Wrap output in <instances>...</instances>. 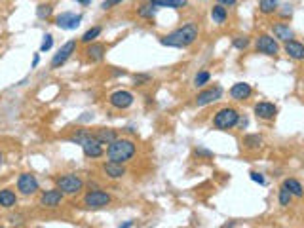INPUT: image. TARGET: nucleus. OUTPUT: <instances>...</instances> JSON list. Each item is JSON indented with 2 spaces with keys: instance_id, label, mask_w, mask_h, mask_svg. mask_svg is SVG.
I'll return each instance as SVG.
<instances>
[{
  "instance_id": "nucleus-41",
  "label": "nucleus",
  "mask_w": 304,
  "mask_h": 228,
  "mask_svg": "<svg viewBox=\"0 0 304 228\" xmlns=\"http://www.w3.org/2000/svg\"><path fill=\"white\" fill-rule=\"evenodd\" d=\"M38 61H40V55H38V53H37V55H35V61H33V67H37Z\"/></svg>"
},
{
  "instance_id": "nucleus-5",
  "label": "nucleus",
  "mask_w": 304,
  "mask_h": 228,
  "mask_svg": "<svg viewBox=\"0 0 304 228\" xmlns=\"http://www.w3.org/2000/svg\"><path fill=\"white\" fill-rule=\"evenodd\" d=\"M84 204L89 209H101L110 204V194L103 192V190H91L84 196Z\"/></svg>"
},
{
  "instance_id": "nucleus-46",
  "label": "nucleus",
  "mask_w": 304,
  "mask_h": 228,
  "mask_svg": "<svg viewBox=\"0 0 304 228\" xmlns=\"http://www.w3.org/2000/svg\"><path fill=\"white\" fill-rule=\"evenodd\" d=\"M0 228H4V227H0Z\"/></svg>"
},
{
  "instance_id": "nucleus-35",
  "label": "nucleus",
  "mask_w": 304,
  "mask_h": 228,
  "mask_svg": "<svg viewBox=\"0 0 304 228\" xmlns=\"http://www.w3.org/2000/svg\"><path fill=\"white\" fill-rule=\"evenodd\" d=\"M122 2H124V0H105V2L101 4V8H103V10H110L112 6H118Z\"/></svg>"
},
{
  "instance_id": "nucleus-30",
  "label": "nucleus",
  "mask_w": 304,
  "mask_h": 228,
  "mask_svg": "<svg viewBox=\"0 0 304 228\" xmlns=\"http://www.w3.org/2000/svg\"><path fill=\"white\" fill-rule=\"evenodd\" d=\"M209 78H211V74H209L207 71L198 72V74H196V78H194V84L196 86H206L207 82H209Z\"/></svg>"
},
{
  "instance_id": "nucleus-39",
  "label": "nucleus",
  "mask_w": 304,
  "mask_h": 228,
  "mask_svg": "<svg viewBox=\"0 0 304 228\" xmlns=\"http://www.w3.org/2000/svg\"><path fill=\"white\" fill-rule=\"evenodd\" d=\"M283 8H285V10H281V15H283V17L291 15V6H289V4H287V6H283Z\"/></svg>"
},
{
  "instance_id": "nucleus-1",
  "label": "nucleus",
  "mask_w": 304,
  "mask_h": 228,
  "mask_svg": "<svg viewBox=\"0 0 304 228\" xmlns=\"http://www.w3.org/2000/svg\"><path fill=\"white\" fill-rule=\"evenodd\" d=\"M198 38V25L196 23H186L175 29L170 35L162 36L160 44L162 46H170V48H188L190 44H194Z\"/></svg>"
},
{
  "instance_id": "nucleus-3",
  "label": "nucleus",
  "mask_w": 304,
  "mask_h": 228,
  "mask_svg": "<svg viewBox=\"0 0 304 228\" xmlns=\"http://www.w3.org/2000/svg\"><path fill=\"white\" fill-rule=\"evenodd\" d=\"M238 122H240V114H238V110L232 107H224L220 108L219 112L215 114V118H213V126L217 128V130H232L234 126H238Z\"/></svg>"
},
{
  "instance_id": "nucleus-33",
  "label": "nucleus",
  "mask_w": 304,
  "mask_h": 228,
  "mask_svg": "<svg viewBox=\"0 0 304 228\" xmlns=\"http://www.w3.org/2000/svg\"><path fill=\"white\" fill-rule=\"evenodd\" d=\"M51 46H53V36H51V35H46V36H44V40H42L40 51H48V49H51Z\"/></svg>"
},
{
  "instance_id": "nucleus-40",
  "label": "nucleus",
  "mask_w": 304,
  "mask_h": 228,
  "mask_svg": "<svg viewBox=\"0 0 304 228\" xmlns=\"http://www.w3.org/2000/svg\"><path fill=\"white\" fill-rule=\"evenodd\" d=\"M78 4H82V6H87V4H91V0H76Z\"/></svg>"
},
{
  "instance_id": "nucleus-20",
  "label": "nucleus",
  "mask_w": 304,
  "mask_h": 228,
  "mask_svg": "<svg viewBox=\"0 0 304 228\" xmlns=\"http://www.w3.org/2000/svg\"><path fill=\"white\" fill-rule=\"evenodd\" d=\"M17 204V196L13 190L10 188H2L0 190V207H6V209H10L13 205Z\"/></svg>"
},
{
  "instance_id": "nucleus-32",
  "label": "nucleus",
  "mask_w": 304,
  "mask_h": 228,
  "mask_svg": "<svg viewBox=\"0 0 304 228\" xmlns=\"http://www.w3.org/2000/svg\"><path fill=\"white\" fill-rule=\"evenodd\" d=\"M291 198H293V194L287 190V188H283L281 186V190H280V205H289L291 204Z\"/></svg>"
},
{
  "instance_id": "nucleus-18",
  "label": "nucleus",
  "mask_w": 304,
  "mask_h": 228,
  "mask_svg": "<svg viewBox=\"0 0 304 228\" xmlns=\"http://www.w3.org/2000/svg\"><path fill=\"white\" fill-rule=\"evenodd\" d=\"M93 137H95L101 144H110L118 139V133L114 132V130H109V128H101Z\"/></svg>"
},
{
  "instance_id": "nucleus-6",
  "label": "nucleus",
  "mask_w": 304,
  "mask_h": 228,
  "mask_svg": "<svg viewBox=\"0 0 304 228\" xmlns=\"http://www.w3.org/2000/svg\"><path fill=\"white\" fill-rule=\"evenodd\" d=\"M74 51H76V42L74 40H69L67 44H63L59 48V51L53 55V59H51V69H59L63 67L67 61L71 59V55H73Z\"/></svg>"
},
{
  "instance_id": "nucleus-44",
  "label": "nucleus",
  "mask_w": 304,
  "mask_h": 228,
  "mask_svg": "<svg viewBox=\"0 0 304 228\" xmlns=\"http://www.w3.org/2000/svg\"><path fill=\"white\" fill-rule=\"evenodd\" d=\"M2 164H4V154L0 152V166H2Z\"/></svg>"
},
{
  "instance_id": "nucleus-24",
  "label": "nucleus",
  "mask_w": 304,
  "mask_h": 228,
  "mask_svg": "<svg viewBox=\"0 0 304 228\" xmlns=\"http://www.w3.org/2000/svg\"><path fill=\"white\" fill-rule=\"evenodd\" d=\"M150 4L156 8H182L186 6V0H150Z\"/></svg>"
},
{
  "instance_id": "nucleus-25",
  "label": "nucleus",
  "mask_w": 304,
  "mask_h": 228,
  "mask_svg": "<svg viewBox=\"0 0 304 228\" xmlns=\"http://www.w3.org/2000/svg\"><path fill=\"white\" fill-rule=\"evenodd\" d=\"M226 17H228L226 8H222L220 4H217V6H213V8H211V19H213L217 25L224 23V21H226Z\"/></svg>"
},
{
  "instance_id": "nucleus-2",
  "label": "nucleus",
  "mask_w": 304,
  "mask_h": 228,
  "mask_svg": "<svg viewBox=\"0 0 304 228\" xmlns=\"http://www.w3.org/2000/svg\"><path fill=\"white\" fill-rule=\"evenodd\" d=\"M135 143L130 139H116L114 143L109 144L107 148V156L110 162H116V164H126L130 162L135 154Z\"/></svg>"
},
{
  "instance_id": "nucleus-34",
  "label": "nucleus",
  "mask_w": 304,
  "mask_h": 228,
  "mask_svg": "<svg viewBox=\"0 0 304 228\" xmlns=\"http://www.w3.org/2000/svg\"><path fill=\"white\" fill-rule=\"evenodd\" d=\"M234 46L238 49H245L247 46H249V38L247 36H240V38H236L234 40Z\"/></svg>"
},
{
  "instance_id": "nucleus-7",
  "label": "nucleus",
  "mask_w": 304,
  "mask_h": 228,
  "mask_svg": "<svg viewBox=\"0 0 304 228\" xmlns=\"http://www.w3.org/2000/svg\"><path fill=\"white\" fill-rule=\"evenodd\" d=\"M80 21H82V15L74 12H63L55 17V25L63 31H73L80 25Z\"/></svg>"
},
{
  "instance_id": "nucleus-45",
  "label": "nucleus",
  "mask_w": 304,
  "mask_h": 228,
  "mask_svg": "<svg viewBox=\"0 0 304 228\" xmlns=\"http://www.w3.org/2000/svg\"><path fill=\"white\" fill-rule=\"evenodd\" d=\"M146 2H150V0H146Z\"/></svg>"
},
{
  "instance_id": "nucleus-23",
  "label": "nucleus",
  "mask_w": 304,
  "mask_h": 228,
  "mask_svg": "<svg viewBox=\"0 0 304 228\" xmlns=\"http://www.w3.org/2000/svg\"><path fill=\"white\" fill-rule=\"evenodd\" d=\"M278 8H280V0H261L259 2V10H261V13H264V15L278 12Z\"/></svg>"
},
{
  "instance_id": "nucleus-16",
  "label": "nucleus",
  "mask_w": 304,
  "mask_h": 228,
  "mask_svg": "<svg viewBox=\"0 0 304 228\" xmlns=\"http://www.w3.org/2000/svg\"><path fill=\"white\" fill-rule=\"evenodd\" d=\"M253 93V90H251V86L245 84V82H238V84H234L230 88V95L232 99H236V101H243V99H249Z\"/></svg>"
},
{
  "instance_id": "nucleus-15",
  "label": "nucleus",
  "mask_w": 304,
  "mask_h": 228,
  "mask_svg": "<svg viewBox=\"0 0 304 228\" xmlns=\"http://www.w3.org/2000/svg\"><path fill=\"white\" fill-rule=\"evenodd\" d=\"M283 49H285V53H287L291 59H295V61L304 59V44L297 42V40H287L285 46H283Z\"/></svg>"
},
{
  "instance_id": "nucleus-17",
  "label": "nucleus",
  "mask_w": 304,
  "mask_h": 228,
  "mask_svg": "<svg viewBox=\"0 0 304 228\" xmlns=\"http://www.w3.org/2000/svg\"><path fill=\"white\" fill-rule=\"evenodd\" d=\"M103 171L107 173V177H110V179H122L126 175L124 164H116V162H110V160L107 164H103Z\"/></svg>"
},
{
  "instance_id": "nucleus-29",
  "label": "nucleus",
  "mask_w": 304,
  "mask_h": 228,
  "mask_svg": "<svg viewBox=\"0 0 304 228\" xmlns=\"http://www.w3.org/2000/svg\"><path fill=\"white\" fill-rule=\"evenodd\" d=\"M51 12H53L51 4H40V6H38V10H37L38 19H48L49 15H51Z\"/></svg>"
},
{
  "instance_id": "nucleus-14",
  "label": "nucleus",
  "mask_w": 304,
  "mask_h": 228,
  "mask_svg": "<svg viewBox=\"0 0 304 228\" xmlns=\"http://www.w3.org/2000/svg\"><path fill=\"white\" fill-rule=\"evenodd\" d=\"M276 112H278V107H276L274 103L261 101V103H257L255 105V114L259 116V118H262V120H270V118H274Z\"/></svg>"
},
{
  "instance_id": "nucleus-42",
  "label": "nucleus",
  "mask_w": 304,
  "mask_h": 228,
  "mask_svg": "<svg viewBox=\"0 0 304 228\" xmlns=\"http://www.w3.org/2000/svg\"><path fill=\"white\" fill-rule=\"evenodd\" d=\"M238 124H240L242 128H245V126H247V118H243V120H240V122H238Z\"/></svg>"
},
{
  "instance_id": "nucleus-22",
  "label": "nucleus",
  "mask_w": 304,
  "mask_h": 228,
  "mask_svg": "<svg viewBox=\"0 0 304 228\" xmlns=\"http://www.w3.org/2000/svg\"><path fill=\"white\" fill-rule=\"evenodd\" d=\"M283 188H287V190H289L293 196H297V198H303L304 196L303 184H301L297 179H285L283 181Z\"/></svg>"
},
{
  "instance_id": "nucleus-4",
  "label": "nucleus",
  "mask_w": 304,
  "mask_h": 228,
  "mask_svg": "<svg viewBox=\"0 0 304 228\" xmlns=\"http://www.w3.org/2000/svg\"><path fill=\"white\" fill-rule=\"evenodd\" d=\"M55 182H57V188L63 194H78L84 188V181L80 179L78 175H73V173L61 175V177H57Z\"/></svg>"
},
{
  "instance_id": "nucleus-19",
  "label": "nucleus",
  "mask_w": 304,
  "mask_h": 228,
  "mask_svg": "<svg viewBox=\"0 0 304 228\" xmlns=\"http://www.w3.org/2000/svg\"><path fill=\"white\" fill-rule=\"evenodd\" d=\"M272 33H274V36H276L278 40H283V42L293 40V31L289 29V25H285V23H276L272 27Z\"/></svg>"
},
{
  "instance_id": "nucleus-27",
  "label": "nucleus",
  "mask_w": 304,
  "mask_h": 228,
  "mask_svg": "<svg viewBox=\"0 0 304 228\" xmlns=\"http://www.w3.org/2000/svg\"><path fill=\"white\" fill-rule=\"evenodd\" d=\"M243 144L247 148H259L262 144V137L261 135H245L243 137Z\"/></svg>"
},
{
  "instance_id": "nucleus-26",
  "label": "nucleus",
  "mask_w": 304,
  "mask_h": 228,
  "mask_svg": "<svg viewBox=\"0 0 304 228\" xmlns=\"http://www.w3.org/2000/svg\"><path fill=\"white\" fill-rule=\"evenodd\" d=\"M156 12H158V8H156V6H152V4L148 2V4H143V6L137 10V15H139V17H143V19H152V17L156 15Z\"/></svg>"
},
{
  "instance_id": "nucleus-43",
  "label": "nucleus",
  "mask_w": 304,
  "mask_h": 228,
  "mask_svg": "<svg viewBox=\"0 0 304 228\" xmlns=\"http://www.w3.org/2000/svg\"><path fill=\"white\" fill-rule=\"evenodd\" d=\"M131 225H133V223H131V221H128V223H126L124 227H120V228H131Z\"/></svg>"
},
{
  "instance_id": "nucleus-37",
  "label": "nucleus",
  "mask_w": 304,
  "mask_h": 228,
  "mask_svg": "<svg viewBox=\"0 0 304 228\" xmlns=\"http://www.w3.org/2000/svg\"><path fill=\"white\" fill-rule=\"evenodd\" d=\"M219 4L222 8H232V6H236V0H219Z\"/></svg>"
},
{
  "instance_id": "nucleus-11",
  "label": "nucleus",
  "mask_w": 304,
  "mask_h": 228,
  "mask_svg": "<svg viewBox=\"0 0 304 228\" xmlns=\"http://www.w3.org/2000/svg\"><path fill=\"white\" fill-rule=\"evenodd\" d=\"M220 95H222V88H220V86L207 88V90H204L202 93H198V97H196V105H198V107H206L209 103L220 99Z\"/></svg>"
},
{
  "instance_id": "nucleus-21",
  "label": "nucleus",
  "mask_w": 304,
  "mask_h": 228,
  "mask_svg": "<svg viewBox=\"0 0 304 228\" xmlns=\"http://www.w3.org/2000/svg\"><path fill=\"white\" fill-rule=\"evenodd\" d=\"M105 46L103 44H91V46H87V49H86V55H87V59L91 61H101L103 57H105Z\"/></svg>"
},
{
  "instance_id": "nucleus-13",
  "label": "nucleus",
  "mask_w": 304,
  "mask_h": 228,
  "mask_svg": "<svg viewBox=\"0 0 304 228\" xmlns=\"http://www.w3.org/2000/svg\"><path fill=\"white\" fill-rule=\"evenodd\" d=\"M82 150L87 158H101L103 156V144L99 143L93 135H89L82 143Z\"/></svg>"
},
{
  "instance_id": "nucleus-12",
  "label": "nucleus",
  "mask_w": 304,
  "mask_h": 228,
  "mask_svg": "<svg viewBox=\"0 0 304 228\" xmlns=\"http://www.w3.org/2000/svg\"><path fill=\"white\" fill-rule=\"evenodd\" d=\"M63 196H65V194L61 192L59 188L46 190V192H42V196H40V205H42V207H57V205H61V202H63Z\"/></svg>"
},
{
  "instance_id": "nucleus-36",
  "label": "nucleus",
  "mask_w": 304,
  "mask_h": 228,
  "mask_svg": "<svg viewBox=\"0 0 304 228\" xmlns=\"http://www.w3.org/2000/svg\"><path fill=\"white\" fill-rule=\"evenodd\" d=\"M251 179L255 181V182H259V184H264V182H266L264 177H262L261 173H257V171H251Z\"/></svg>"
},
{
  "instance_id": "nucleus-31",
  "label": "nucleus",
  "mask_w": 304,
  "mask_h": 228,
  "mask_svg": "<svg viewBox=\"0 0 304 228\" xmlns=\"http://www.w3.org/2000/svg\"><path fill=\"white\" fill-rule=\"evenodd\" d=\"M89 135H91L89 132H86V130H80V132L76 133V135H73V137H71V141L82 146V143H84V141L87 139V137H89Z\"/></svg>"
},
{
  "instance_id": "nucleus-9",
  "label": "nucleus",
  "mask_w": 304,
  "mask_h": 228,
  "mask_svg": "<svg viewBox=\"0 0 304 228\" xmlns=\"http://www.w3.org/2000/svg\"><path fill=\"white\" fill-rule=\"evenodd\" d=\"M17 190L25 196H31V194H35L38 190V181L35 175H31V173H21L19 175V179H17Z\"/></svg>"
},
{
  "instance_id": "nucleus-8",
  "label": "nucleus",
  "mask_w": 304,
  "mask_h": 228,
  "mask_svg": "<svg viewBox=\"0 0 304 228\" xmlns=\"http://www.w3.org/2000/svg\"><path fill=\"white\" fill-rule=\"evenodd\" d=\"M257 51L264 53V55H270L274 57L278 51H280V46L276 42V38H272L270 35H261L257 38Z\"/></svg>"
},
{
  "instance_id": "nucleus-28",
  "label": "nucleus",
  "mask_w": 304,
  "mask_h": 228,
  "mask_svg": "<svg viewBox=\"0 0 304 228\" xmlns=\"http://www.w3.org/2000/svg\"><path fill=\"white\" fill-rule=\"evenodd\" d=\"M99 35H101V27H91L89 31H86L84 35H82V38H80V40H82L84 44H89V42H93V40H95Z\"/></svg>"
},
{
  "instance_id": "nucleus-38",
  "label": "nucleus",
  "mask_w": 304,
  "mask_h": 228,
  "mask_svg": "<svg viewBox=\"0 0 304 228\" xmlns=\"http://www.w3.org/2000/svg\"><path fill=\"white\" fill-rule=\"evenodd\" d=\"M148 80H150V76H135V82H137V86H143L145 84V82H148Z\"/></svg>"
},
{
  "instance_id": "nucleus-10",
  "label": "nucleus",
  "mask_w": 304,
  "mask_h": 228,
  "mask_svg": "<svg viewBox=\"0 0 304 228\" xmlns=\"http://www.w3.org/2000/svg\"><path fill=\"white\" fill-rule=\"evenodd\" d=\"M109 103L114 108H120V110L122 108L131 107V105H133V93H130V91H126V90H118V91L110 93Z\"/></svg>"
}]
</instances>
